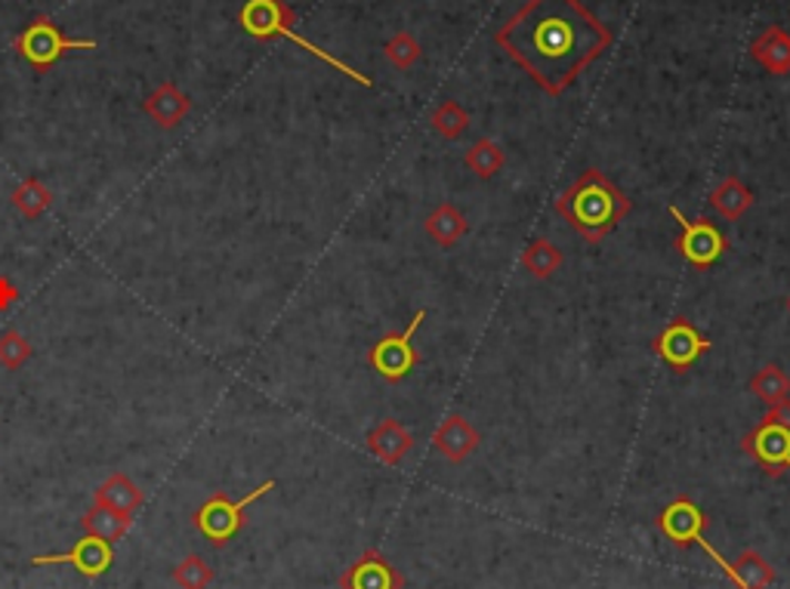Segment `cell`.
<instances>
[{
    "instance_id": "obj_1",
    "label": "cell",
    "mask_w": 790,
    "mask_h": 589,
    "mask_svg": "<svg viewBox=\"0 0 790 589\" xmlns=\"http://www.w3.org/2000/svg\"><path fill=\"white\" fill-rule=\"evenodd\" d=\"M494 41L544 93L563 97L580 71L611 47V31L580 0H525L507 26L497 29Z\"/></svg>"
},
{
    "instance_id": "obj_2",
    "label": "cell",
    "mask_w": 790,
    "mask_h": 589,
    "mask_svg": "<svg viewBox=\"0 0 790 589\" xmlns=\"http://www.w3.org/2000/svg\"><path fill=\"white\" fill-rule=\"evenodd\" d=\"M630 211H634V201L596 167L584 170L578 180L556 197V213L590 244H599L606 235H611Z\"/></svg>"
},
{
    "instance_id": "obj_3",
    "label": "cell",
    "mask_w": 790,
    "mask_h": 589,
    "mask_svg": "<svg viewBox=\"0 0 790 589\" xmlns=\"http://www.w3.org/2000/svg\"><path fill=\"white\" fill-rule=\"evenodd\" d=\"M294 22H296V13L291 10L287 0H247L239 13V26L247 31L251 38H256V41L287 38V41H294L300 50H306L310 57L322 59L325 65L337 69L340 74H346V78L355 81V84L374 87V81H371L367 74H362V71L353 69V65H346V62L334 57V53H327V50H322V47H315L312 41H306V38L294 29Z\"/></svg>"
},
{
    "instance_id": "obj_4",
    "label": "cell",
    "mask_w": 790,
    "mask_h": 589,
    "mask_svg": "<svg viewBox=\"0 0 790 589\" xmlns=\"http://www.w3.org/2000/svg\"><path fill=\"white\" fill-rule=\"evenodd\" d=\"M269 491H275V478H266L260 488H254V491L247 494V497H241V500H229L226 494H213L195 512V528L211 540L213 547H226L229 540L244 528V512H247L256 500H263Z\"/></svg>"
},
{
    "instance_id": "obj_5",
    "label": "cell",
    "mask_w": 790,
    "mask_h": 589,
    "mask_svg": "<svg viewBox=\"0 0 790 589\" xmlns=\"http://www.w3.org/2000/svg\"><path fill=\"white\" fill-rule=\"evenodd\" d=\"M71 50H97V41L90 38H65L59 26H53L50 16H34L26 29L16 38V53L26 59L38 71H47L57 65L59 59Z\"/></svg>"
},
{
    "instance_id": "obj_6",
    "label": "cell",
    "mask_w": 790,
    "mask_h": 589,
    "mask_svg": "<svg viewBox=\"0 0 790 589\" xmlns=\"http://www.w3.org/2000/svg\"><path fill=\"white\" fill-rule=\"evenodd\" d=\"M424 322H426V309H421L414 318H411L408 331H402V334H386V337L377 339V343L371 346L367 362H371V367L377 370V377H383L386 383H398V379H405L414 367L421 365V352H417V346H414V337H417V331H421V324Z\"/></svg>"
},
{
    "instance_id": "obj_7",
    "label": "cell",
    "mask_w": 790,
    "mask_h": 589,
    "mask_svg": "<svg viewBox=\"0 0 790 589\" xmlns=\"http://www.w3.org/2000/svg\"><path fill=\"white\" fill-rule=\"evenodd\" d=\"M670 216L679 225L677 251L686 256V263H691L695 268L717 266L726 247H729L720 225L710 223V220H689L679 207H670Z\"/></svg>"
},
{
    "instance_id": "obj_8",
    "label": "cell",
    "mask_w": 790,
    "mask_h": 589,
    "mask_svg": "<svg viewBox=\"0 0 790 589\" xmlns=\"http://www.w3.org/2000/svg\"><path fill=\"white\" fill-rule=\"evenodd\" d=\"M710 346H713L710 337H705L689 318H673L658 337L651 339L655 355H658L661 362H667L673 370H689L698 358H705Z\"/></svg>"
},
{
    "instance_id": "obj_9",
    "label": "cell",
    "mask_w": 790,
    "mask_h": 589,
    "mask_svg": "<svg viewBox=\"0 0 790 589\" xmlns=\"http://www.w3.org/2000/svg\"><path fill=\"white\" fill-rule=\"evenodd\" d=\"M741 448L753 464L760 466L766 476H781L790 473V429L762 417L741 441Z\"/></svg>"
},
{
    "instance_id": "obj_10",
    "label": "cell",
    "mask_w": 790,
    "mask_h": 589,
    "mask_svg": "<svg viewBox=\"0 0 790 589\" xmlns=\"http://www.w3.org/2000/svg\"><path fill=\"white\" fill-rule=\"evenodd\" d=\"M658 528H661V534L673 547H698V540H701L707 528H710V516H707L705 509L695 504V500H689V497H677V500H670V504L661 509Z\"/></svg>"
},
{
    "instance_id": "obj_11",
    "label": "cell",
    "mask_w": 790,
    "mask_h": 589,
    "mask_svg": "<svg viewBox=\"0 0 790 589\" xmlns=\"http://www.w3.org/2000/svg\"><path fill=\"white\" fill-rule=\"evenodd\" d=\"M114 561V544L102 540V537H93V534H84L69 552H57V556H34L31 565H71L74 571L87 580H99L112 568Z\"/></svg>"
},
{
    "instance_id": "obj_12",
    "label": "cell",
    "mask_w": 790,
    "mask_h": 589,
    "mask_svg": "<svg viewBox=\"0 0 790 589\" xmlns=\"http://www.w3.org/2000/svg\"><path fill=\"white\" fill-rule=\"evenodd\" d=\"M340 589H405V577L381 549H365L358 559L340 575Z\"/></svg>"
},
{
    "instance_id": "obj_13",
    "label": "cell",
    "mask_w": 790,
    "mask_h": 589,
    "mask_svg": "<svg viewBox=\"0 0 790 589\" xmlns=\"http://www.w3.org/2000/svg\"><path fill=\"white\" fill-rule=\"evenodd\" d=\"M482 445L479 429L473 423L460 417V414H452L448 420L438 423V429L433 433V448L448 460V464H464L466 457Z\"/></svg>"
},
{
    "instance_id": "obj_14",
    "label": "cell",
    "mask_w": 790,
    "mask_h": 589,
    "mask_svg": "<svg viewBox=\"0 0 790 589\" xmlns=\"http://www.w3.org/2000/svg\"><path fill=\"white\" fill-rule=\"evenodd\" d=\"M365 445L383 466H398L414 448V435L395 417H389V420H381L367 433Z\"/></svg>"
},
{
    "instance_id": "obj_15",
    "label": "cell",
    "mask_w": 790,
    "mask_h": 589,
    "mask_svg": "<svg viewBox=\"0 0 790 589\" xmlns=\"http://www.w3.org/2000/svg\"><path fill=\"white\" fill-rule=\"evenodd\" d=\"M142 112L149 114L152 121H155L161 130H173V126H180L185 121V114L192 112V99L185 97L183 90L176 84H170V81H164V84H158L149 97H145V102H142Z\"/></svg>"
},
{
    "instance_id": "obj_16",
    "label": "cell",
    "mask_w": 790,
    "mask_h": 589,
    "mask_svg": "<svg viewBox=\"0 0 790 589\" xmlns=\"http://www.w3.org/2000/svg\"><path fill=\"white\" fill-rule=\"evenodd\" d=\"M750 57L769 74H790V31L781 26H769L750 43Z\"/></svg>"
},
{
    "instance_id": "obj_17",
    "label": "cell",
    "mask_w": 790,
    "mask_h": 589,
    "mask_svg": "<svg viewBox=\"0 0 790 589\" xmlns=\"http://www.w3.org/2000/svg\"><path fill=\"white\" fill-rule=\"evenodd\" d=\"M93 504L109 506V509H114V512H121V516L133 519L136 509L142 506V491L133 485V478L130 476H124V473H112V476L105 478V481L97 488Z\"/></svg>"
},
{
    "instance_id": "obj_18",
    "label": "cell",
    "mask_w": 790,
    "mask_h": 589,
    "mask_svg": "<svg viewBox=\"0 0 790 589\" xmlns=\"http://www.w3.org/2000/svg\"><path fill=\"white\" fill-rule=\"evenodd\" d=\"M710 207L720 213L722 220L735 223V220H741V216L753 207V192H750L748 185L741 183L738 176H726V180H720V185L710 192Z\"/></svg>"
},
{
    "instance_id": "obj_19",
    "label": "cell",
    "mask_w": 790,
    "mask_h": 589,
    "mask_svg": "<svg viewBox=\"0 0 790 589\" xmlns=\"http://www.w3.org/2000/svg\"><path fill=\"white\" fill-rule=\"evenodd\" d=\"M729 580L738 589H769L776 583V568L757 549H745L729 568Z\"/></svg>"
},
{
    "instance_id": "obj_20",
    "label": "cell",
    "mask_w": 790,
    "mask_h": 589,
    "mask_svg": "<svg viewBox=\"0 0 790 589\" xmlns=\"http://www.w3.org/2000/svg\"><path fill=\"white\" fill-rule=\"evenodd\" d=\"M424 229L438 247H454L469 232V223H466L464 211H457L454 204L445 201V204H438L436 211L426 216Z\"/></svg>"
},
{
    "instance_id": "obj_21",
    "label": "cell",
    "mask_w": 790,
    "mask_h": 589,
    "mask_svg": "<svg viewBox=\"0 0 790 589\" xmlns=\"http://www.w3.org/2000/svg\"><path fill=\"white\" fill-rule=\"evenodd\" d=\"M130 525H133V519H128V516H121V512H114V509H109V506L102 504H93L84 516H81V528H84V534L102 537V540H109V544L124 540V534L130 531Z\"/></svg>"
},
{
    "instance_id": "obj_22",
    "label": "cell",
    "mask_w": 790,
    "mask_h": 589,
    "mask_svg": "<svg viewBox=\"0 0 790 589\" xmlns=\"http://www.w3.org/2000/svg\"><path fill=\"white\" fill-rule=\"evenodd\" d=\"M523 268L537 281L553 278L563 268V251L547 238L528 241V247L523 251Z\"/></svg>"
},
{
    "instance_id": "obj_23",
    "label": "cell",
    "mask_w": 790,
    "mask_h": 589,
    "mask_svg": "<svg viewBox=\"0 0 790 589\" xmlns=\"http://www.w3.org/2000/svg\"><path fill=\"white\" fill-rule=\"evenodd\" d=\"M10 201H13V207L22 213L26 220H41L43 213L50 211V204H53V192H50L38 176H29L26 183L16 185Z\"/></svg>"
},
{
    "instance_id": "obj_24",
    "label": "cell",
    "mask_w": 790,
    "mask_h": 589,
    "mask_svg": "<svg viewBox=\"0 0 790 589\" xmlns=\"http://www.w3.org/2000/svg\"><path fill=\"white\" fill-rule=\"evenodd\" d=\"M750 393L757 395L766 407H776L778 402L790 398L788 370L778 365L760 367V370L753 374V379H750Z\"/></svg>"
},
{
    "instance_id": "obj_25",
    "label": "cell",
    "mask_w": 790,
    "mask_h": 589,
    "mask_svg": "<svg viewBox=\"0 0 790 589\" xmlns=\"http://www.w3.org/2000/svg\"><path fill=\"white\" fill-rule=\"evenodd\" d=\"M504 149L494 140H479L466 149V167L473 170L479 180H494L504 170Z\"/></svg>"
},
{
    "instance_id": "obj_26",
    "label": "cell",
    "mask_w": 790,
    "mask_h": 589,
    "mask_svg": "<svg viewBox=\"0 0 790 589\" xmlns=\"http://www.w3.org/2000/svg\"><path fill=\"white\" fill-rule=\"evenodd\" d=\"M429 124H433L438 136L457 140V136H464L466 126H469V112L460 102H454V99H442L436 109L429 112Z\"/></svg>"
},
{
    "instance_id": "obj_27",
    "label": "cell",
    "mask_w": 790,
    "mask_h": 589,
    "mask_svg": "<svg viewBox=\"0 0 790 589\" xmlns=\"http://www.w3.org/2000/svg\"><path fill=\"white\" fill-rule=\"evenodd\" d=\"M173 583L180 589H211L213 568L201 556H185L173 568Z\"/></svg>"
},
{
    "instance_id": "obj_28",
    "label": "cell",
    "mask_w": 790,
    "mask_h": 589,
    "mask_svg": "<svg viewBox=\"0 0 790 589\" xmlns=\"http://www.w3.org/2000/svg\"><path fill=\"white\" fill-rule=\"evenodd\" d=\"M383 53H386V59H389V62H393L398 71H408L411 65H417V62H421V57H424V50H421L417 38H414V34H408V31H398V34H393V38L386 41V47H383Z\"/></svg>"
},
{
    "instance_id": "obj_29",
    "label": "cell",
    "mask_w": 790,
    "mask_h": 589,
    "mask_svg": "<svg viewBox=\"0 0 790 589\" xmlns=\"http://www.w3.org/2000/svg\"><path fill=\"white\" fill-rule=\"evenodd\" d=\"M31 355H34V346H31L29 339L22 337L16 327H10V331L0 334V367L19 370V367L29 362Z\"/></svg>"
},
{
    "instance_id": "obj_30",
    "label": "cell",
    "mask_w": 790,
    "mask_h": 589,
    "mask_svg": "<svg viewBox=\"0 0 790 589\" xmlns=\"http://www.w3.org/2000/svg\"><path fill=\"white\" fill-rule=\"evenodd\" d=\"M16 299H19V287L13 284V278H10V275H0V315L13 309Z\"/></svg>"
},
{
    "instance_id": "obj_31",
    "label": "cell",
    "mask_w": 790,
    "mask_h": 589,
    "mask_svg": "<svg viewBox=\"0 0 790 589\" xmlns=\"http://www.w3.org/2000/svg\"><path fill=\"white\" fill-rule=\"evenodd\" d=\"M766 420H772V423H778V426L790 429V398L778 402L776 407H769V410H766Z\"/></svg>"
},
{
    "instance_id": "obj_32",
    "label": "cell",
    "mask_w": 790,
    "mask_h": 589,
    "mask_svg": "<svg viewBox=\"0 0 790 589\" xmlns=\"http://www.w3.org/2000/svg\"><path fill=\"white\" fill-rule=\"evenodd\" d=\"M788 309H790V296H788Z\"/></svg>"
}]
</instances>
